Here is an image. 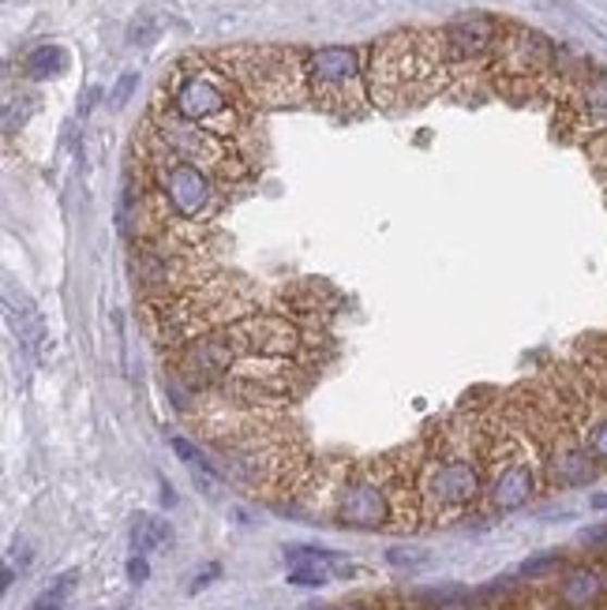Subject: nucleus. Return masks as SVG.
<instances>
[{
    "mask_svg": "<svg viewBox=\"0 0 607 610\" xmlns=\"http://www.w3.org/2000/svg\"><path fill=\"white\" fill-rule=\"evenodd\" d=\"M589 453H593L596 461H607V420H600L589 431Z\"/></svg>",
    "mask_w": 607,
    "mask_h": 610,
    "instance_id": "obj_17",
    "label": "nucleus"
},
{
    "mask_svg": "<svg viewBox=\"0 0 607 610\" xmlns=\"http://www.w3.org/2000/svg\"><path fill=\"white\" fill-rule=\"evenodd\" d=\"M533 469L529 464H513V469H506L499 480H495V490H492V502L495 510H521V506L533 498Z\"/></svg>",
    "mask_w": 607,
    "mask_h": 610,
    "instance_id": "obj_9",
    "label": "nucleus"
},
{
    "mask_svg": "<svg viewBox=\"0 0 607 610\" xmlns=\"http://www.w3.org/2000/svg\"><path fill=\"white\" fill-rule=\"evenodd\" d=\"M169 202L181 210L184 217H199L210 207V184L196 165H173L165 173Z\"/></svg>",
    "mask_w": 607,
    "mask_h": 610,
    "instance_id": "obj_2",
    "label": "nucleus"
},
{
    "mask_svg": "<svg viewBox=\"0 0 607 610\" xmlns=\"http://www.w3.org/2000/svg\"><path fill=\"white\" fill-rule=\"evenodd\" d=\"M128 577L139 584V581H147V562H143V555L139 558H132L128 562Z\"/></svg>",
    "mask_w": 607,
    "mask_h": 610,
    "instance_id": "obj_21",
    "label": "nucleus"
},
{
    "mask_svg": "<svg viewBox=\"0 0 607 610\" xmlns=\"http://www.w3.org/2000/svg\"><path fill=\"white\" fill-rule=\"evenodd\" d=\"M23 67H27L30 79H53V75H61L67 67V53L61 46H38Z\"/></svg>",
    "mask_w": 607,
    "mask_h": 610,
    "instance_id": "obj_13",
    "label": "nucleus"
},
{
    "mask_svg": "<svg viewBox=\"0 0 607 610\" xmlns=\"http://www.w3.org/2000/svg\"><path fill=\"white\" fill-rule=\"evenodd\" d=\"M315 87H345L357 79V53L352 49H319L308 64Z\"/></svg>",
    "mask_w": 607,
    "mask_h": 610,
    "instance_id": "obj_7",
    "label": "nucleus"
},
{
    "mask_svg": "<svg viewBox=\"0 0 607 610\" xmlns=\"http://www.w3.org/2000/svg\"><path fill=\"white\" fill-rule=\"evenodd\" d=\"M4 311H8V322H12V329L20 334L23 345H30V349H46V322H41V311L34 308V300L15 282L4 285Z\"/></svg>",
    "mask_w": 607,
    "mask_h": 610,
    "instance_id": "obj_3",
    "label": "nucleus"
},
{
    "mask_svg": "<svg viewBox=\"0 0 607 610\" xmlns=\"http://www.w3.org/2000/svg\"><path fill=\"white\" fill-rule=\"evenodd\" d=\"M386 558H391V565H420L424 562V550H417V547H391L386 550Z\"/></svg>",
    "mask_w": 607,
    "mask_h": 610,
    "instance_id": "obj_18",
    "label": "nucleus"
},
{
    "mask_svg": "<svg viewBox=\"0 0 607 610\" xmlns=\"http://www.w3.org/2000/svg\"><path fill=\"white\" fill-rule=\"evenodd\" d=\"M236 341H244V349L251 352H289L297 345V334L282 319H251L236 329Z\"/></svg>",
    "mask_w": 607,
    "mask_h": 610,
    "instance_id": "obj_5",
    "label": "nucleus"
},
{
    "mask_svg": "<svg viewBox=\"0 0 607 610\" xmlns=\"http://www.w3.org/2000/svg\"><path fill=\"white\" fill-rule=\"evenodd\" d=\"M233 356H236V334H210L184 352V375L191 383H210L222 371H230Z\"/></svg>",
    "mask_w": 607,
    "mask_h": 610,
    "instance_id": "obj_1",
    "label": "nucleus"
},
{
    "mask_svg": "<svg viewBox=\"0 0 607 610\" xmlns=\"http://www.w3.org/2000/svg\"><path fill=\"white\" fill-rule=\"evenodd\" d=\"M476 472L469 469V464L461 461H450V464H438V469L432 472V480H428V490H432L435 502L443 506H466L476 498Z\"/></svg>",
    "mask_w": 607,
    "mask_h": 610,
    "instance_id": "obj_4",
    "label": "nucleus"
},
{
    "mask_svg": "<svg viewBox=\"0 0 607 610\" xmlns=\"http://www.w3.org/2000/svg\"><path fill=\"white\" fill-rule=\"evenodd\" d=\"M555 565H559V555H540V558H533V562L521 565V573H525V577H540V573L555 570Z\"/></svg>",
    "mask_w": 607,
    "mask_h": 610,
    "instance_id": "obj_19",
    "label": "nucleus"
},
{
    "mask_svg": "<svg viewBox=\"0 0 607 610\" xmlns=\"http://www.w3.org/2000/svg\"><path fill=\"white\" fill-rule=\"evenodd\" d=\"M218 573H222V570H218V565H210V570H207V573H202V577H196V581H191V592H199V588H202V584H207V581H214V577H218Z\"/></svg>",
    "mask_w": 607,
    "mask_h": 610,
    "instance_id": "obj_22",
    "label": "nucleus"
},
{
    "mask_svg": "<svg viewBox=\"0 0 607 610\" xmlns=\"http://www.w3.org/2000/svg\"><path fill=\"white\" fill-rule=\"evenodd\" d=\"M75 581H79V573H64L61 581H53V588L41 592L34 610H64V599H67V592H72Z\"/></svg>",
    "mask_w": 607,
    "mask_h": 610,
    "instance_id": "obj_15",
    "label": "nucleus"
},
{
    "mask_svg": "<svg viewBox=\"0 0 607 610\" xmlns=\"http://www.w3.org/2000/svg\"><path fill=\"white\" fill-rule=\"evenodd\" d=\"M495 27L484 20V15H472V20H461L454 23L450 30H446V38L454 41V49H461V53H480V49L492 41Z\"/></svg>",
    "mask_w": 607,
    "mask_h": 610,
    "instance_id": "obj_12",
    "label": "nucleus"
},
{
    "mask_svg": "<svg viewBox=\"0 0 607 610\" xmlns=\"http://www.w3.org/2000/svg\"><path fill=\"white\" fill-rule=\"evenodd\" d=\"M135 83H139V75H135V72H124V75H121V79H116L113 95H109V109H124V101H128V98H132Z\"/></svg>",
    "mask_w": 607,
    "mask_h": 610,
    "instance_id": "obj_16",
    "label": "nucleus"
},
{
    "mask_svg": "<svg viewBox=\"0 0 607 610\" xmlns=\"http://www.w3.org/2000/svg\"><path fill=\"white\" fill-rule=\"evenodd\" d=\"M559 596H562V603L573 607V610L593 607L596 599H600V577H596L593 570H573V573L562 577Z\"/></svg>",
    "mask_w": 607,
    "mask_h": 610,
    "instance_id": "obj_11",
    "label": "nucleus"
},
{
    "mask_svg": "<svg viewBox=\"0 0 607 610\" xmlns=\"http://www.w3.org/2000/svg\"><path fill=\"white\" fill-rule=\"evenodd\" d=\"M176 109H181L188 121H207V116L225 109V95L210 79H188L181 95H176Z\"/></svg>",
    "mask_w": 607,
    "mask_h": 610,
    "instance_id": "obj_8",
    "label": "nucleus"
},
{
    "mask_svg": "<svg viewBox=\"0 0 607 610\" xmlns=\"http://www.w3.org/2000/svg\"><path fill=\"white\" fill-rule=\"evenodd\" d=\"M555 480L567 483V487H581V483H589L596 476V457L589 450H581V446H570V450H562L555 457Z\"/></svg>",
    "mask_w": 607,
    "mask_h": 610,
    "instance_id": "obj_10",
    "label": "nucleus"
},
{
    "mask_svg": "<svg viewBox=\"0 0 607 610\" xmlns=\"http://www.w3.org/2000/svg\"><path fill=\"white\" fill-rule=\"evenodd\" d=\"M289 584H311V588H319V584H326V573L323 570H293Z\"/></svg>",
    "mask_w": 607,
    "mask_h": 610,
    "instance_id": "obj_20",
    "label": "nucleus"
},
{
    "mask_svg": "<svg viewBox=\"0 0 607 610\" xmlns=\"http://www.w3.org/2000/svg\"><path fill=\"white\" fill-rule=\"evenodd\" d=\"M165 539H169V528L162 521H154V516H139V521H135V547L139 550H150V547L165 544Z\"/></svg>",
    "mask_w": 607,
    "mask_h": 610,
    "instance_id": "obj_14",
    "label": "nucleus"
},
{
    "mask_svg": "<svg viewBox=\"0 0 607 610\" xmlns=\"http://www.w3.org/2000/svg\"><path fill=\"white\" fill-rule=\"evenodd\" d=\"M386 516V502L379 495V487L371 483H352L342 498V521L352 524V528H379Z\"/></svg>",
    "mask_w": 607,
    "mask_h": 610,
    "instance_id": "obj_6",
    "label": "nucleus"
}]
</instances>
